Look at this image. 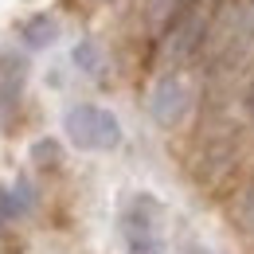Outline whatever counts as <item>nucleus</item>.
Listing matches in <instances>:
<instances>
[{
  "label": "nucleus",
  "mask_w": 254,
  "mask_h": 254,
  "mask_svg": "<svg viewBox=\"0 0 254 254\" xmlns=\"http://www.w3.org/2000/svg\"><path fill=\"white\" fill-rule=\"evenodd\" d=\"M118 231H122L126 254H160L164 231H168L164 203L149 191H129L118 207Z\"/></svg>",
  "instance_id": "1"
},
{
  "label": "nucleus",
  "mask_w": 254,
  "mask_h": 254,
  "mask_svg": "<svg viewBox=\"0 0 254 254\" xmlns=\"http://www.w3.org/2000/svg\"><path fill=\"white\" fill-rule=\"evenodd\" d=\"M63 133L66 141L82 153H110L122 145V122L102 110V106H70L63 114Z\"/></svg>",
  "instance_id": "2"
},
{
  "label": "nucleus",
  "mask_w": 254,
  "mask_h": 254,
  "mask_svg": "<svg viewBox=\"0 0 254 254\" xmlns=\"http://www.w3.org/2000/svg\"><path fill=\"white\" fill-rule=\"evenodd\" d=\"M184 110H188V90H184V82H180V78L160 82V90L153 94V118H157L160 126H172V122L184 118Z\"/></svg>",
  "instance_id": "3"
},
{
  "label": "nucleus",
  "mask_w": 254,
  "mask_h": 254,
  "mask_svg": "<svg viewBox=\"0 0 254 254\" xmlns=\"http://www.w3.org/2000/svg\"><path fill=\"white\" fill-rule=\"evenodd\" d=\"M32 207H35V191L24 176H20L12 188L0 184V219H24Z\"/></svg>",
  "instance_id": "4"
},
{
  "label": "nucleus",
  "mask_w": 254,
  "mask_h": 254,
  "mask_svg": "<svg viewBox=\"0 0 254 254\" xmlns=\"http://www.w3.org/2000/svg\"><path fill=\"white\" fill-rule=\"evenodd\" d=\"M55 35H59V24H55V20L35 16L32 24L24 28V43H28V47H51V43H55Z\"/></svg>",
  "instance_id": "5"
},
{
  "label": "nucleus",
  "mask_w": 254,
  "mask_h": 254,
  "mask_svg": "<svg viewBox=\"0 0 254 254\" xmlns=\"http://www.w3.org/2000/svg\"><path fill=\"white\" fill-rule=\"evenodd\" d=\"M32 160L43 168V164H59L63 153H59V141H51V137H43V141H35L32 145Z\"/></svg>",
  "instance_id": "6"
},
{
  "label": "nucleus",
  "mask_w": 254,
  "mask_h": 254,
  "mask_svg": "<svg viewBox=\"0 0 254 254\" xmlns=\"http://www.w3.org/2000/svg\"><path fill=\"white\" fill-rule=\"evenodd\" d=\"M74 66H82L86 74H94V70H98V55H94L90 43H78V47H74Z\"/></svg>",
  "instance_id": "7"
},
{
  "label": "nucleus",
  "mask_w": 254,
  "mask_h": 254,
  "mask_svg": "<svg viewBox=\"0 0 254 254\" xmlns=\"http://www.w3.org/2000/svg\"><path fill=\"white\" fill-rule=\"evenodd\" d=\"M251 223H254V203H251Z\"/></svg>",
  "instance_id": "8"
}]
</instances>
